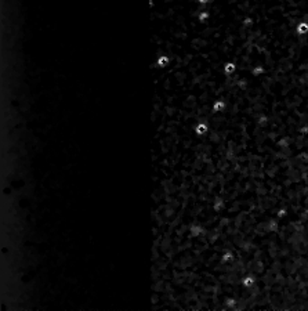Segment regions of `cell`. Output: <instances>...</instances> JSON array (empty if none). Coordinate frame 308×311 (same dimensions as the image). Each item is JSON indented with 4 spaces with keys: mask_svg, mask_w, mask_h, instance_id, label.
Here are the masks:
<instances>
[{
    "mask_svg": "<svg viewBox=\"0 0 308 311\" xmlns=\"http://www.w3.org/2000/svg\"><path fill=\"white\" fill-rule=\"evenodd\" d=\"M191 231H192V235H198V234L201 232V228L199 227H192Z\"/></svg>",
    "mask_w": 308,
    "mask_h": 311,
    "instance_id": "cell-1",
    "label": "cell"
}]
</instances>
